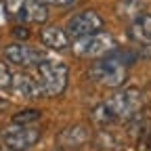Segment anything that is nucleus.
<instances>
[{
	"instance_id": "obj_15",
	"label": "nucleus",
	"mask_w": 151,
	"mask_h": 151,
	"mask_svg": "<svg viewBox=\"0 0 151 151\" xmlns=\"http://www.w3.org/2000/svg\"><path fill=\"white\" fill-rule=\"evenodd\" d=\"M42 4H46V6H69V4H73L76 0H40Z\"/></svg>"
},
{
	"instance_id": "obj_7",
	"label": "nucleus",
	"mask_w": 151,
	"mask_h": 151,
	"mask_svg": "<svg viewBox=\"0 0 151 151\" xmlns=\"http://www.w3.org/2000/svg\"><path fill=\"white\" fill-rule=\"evenodd\" d=\"M65 34L69 36V40H76V38H82V36H88V34H94L103 29V17L92 11V9H86V11H80L71 15L67 21H65Z\"/></svg>"
},
{
	"instance_id": "obj_14",
	"label": "nucleus",
	"mask_w": 151,
	"mask_h": 151,
	"mask_svg": "<svg viewBox=\"0 0 151 151\" xmlns=\"http://www.w3.org/2000/svg\"><path fill=\"white\" fill-rule=\"evenodd\" d=\"M137 151H151V130H147L145 134L141 132V137L137 141Z\"/></svg>"
},
{
	"instance_id": "obj_13",
	"label": "nucleus",
	"mask_w": 151,
	"mask_h": 151,
	"mask_svg": "<svg viewBox=\"0 0 151 151\" xmlns=\"http://www.w3.org/2000/svg\"><path fill=\"white\" fill-rule=\"evenodd\" d=\"M11 82H13V71L4 61H0V90L11 88Z\"/></svg>"
},
{
	"instance_id": "obj_4",
	"label": "nucleus",
	"mask_w": 151,
	"mask_h": 151,
	"mask_svg": "<svg viewBox=\"0 0 151 151\" xmlns=\"http://www.w3.org/2000/svg\"><path fill=\"white\" fill-rule=\"evenodd\" d=\"M42 137V128L36 124H17L11 122L0 130V145L9 151H27Z\"/></svg>"
},
{
	"instance_id": "obj_2",
	"label": "nucleus",
	"mask_w": 151,
	"mask_h": 151,
	"mask_svg": "<svg viewBox=\"0 0 151 151\" xmlns=\"http://www.w3.org/2000/svg\"><path fill=\"white\" fill-rule=\"evenodd\" d=\"M126 57H128V52L113 48L111 52L94 59V63L88 69V78L105 88L124 86V82L128 78V65L134 61V59H126Z\"/></svg>"
},
{
	"instance_id": "obj_10",
	"label": "nucleus",
	"mask_w": 151,
	"mask_h": 151,
	"mask_svg": "<svg viewBox=\"0 0 151 151\" xmlns=\"http://www.w3.org/2000/svg\"><path fill=\"white\" fill-rule=\"evenodd\" d=\"M40 40L46 48H52V50H63L69 46V36L59 25H44L40 29Z\"/></svg>"
},
{
	"instance_id": "obj_17",
	"label": "nucleus",
	"mask_w": 151,
	"mask_h": 151,
	"mask_svg": "<svg viewBox=\"0 0 151 151\" xmlns=\"http://www.w3.org/2000/svg\"><path fill=\"white\" fill-rule=\"evenodd\" d=\"M6 107H9V101H6V99H2V97H0V113H2V111H4Z\"/></svg>"
},
{
	"instance_id": "obj_6",
	"label": "nucleus",
	"mask_w": 151,
	"mask_h": 151,
	"mask_svg": "<svg viewBox=\"0 0 151 151\" xmlns=\"http://www.w3.org/2000/svg\"><path fill=\"white\" fill-rule=\"evenodd\" d=\"M4 11L19 25H29V23L42 25L48 17L46 4H42L40 0H4Z\"/></svg>"
},
{
	"instance_id": "obj_9",
	"label": "nucleus",
	"mask_w": 151,
	"mask_h": 151,
	"mask_svg": "<svg viewBox=\"0 0 151 151\" xmlns=\"http://www.w3.org/2000/svg\"><path fill=\"white\" fill-rule=\"evenodd\" d=\"M128 36L132 42L141 46H151V13H141L139 17L132 19L128 27Z\"/></svg>"
},
{
	"instance_id": "obj_16",
	"label": "nucleus",
	"mask_w": 151,
	"mask_h": 151,
	"mask_svg": "<svg viewBox=\"0 0 151 151\" xmlns=\"http://www.w3.org/2000/svg\"><path fill=\"white\" fill-rule=\"evenodd\" d=\"M15 36H17V38H23V40H25V38L29 36V32H27V27H23V25H17V27H15Z\"/></svg>"
},
{
	"instance_id": "obj_8",
	"label": "nucleus",
	"mask_w": 151,
	"mask_h": 151,
	"mask_svg": "<svg viewBox=\"0 0 151 151\" xmlns=\"http://www.w3.org/2000/svg\"><path fill=\"white\" fill-rule=\"evenodd\" d=\"M4 57V63H11V65H17V67H34L40 61L46 59V55L40 50V48H34L25 42H15V44H9L2 52Z\"/></svg>"
},
{
	"instance_id": "obj_18",
	"label": "nucleus",
	"mask_w": 151,
	"mask_h": 151,
	"mask_svg": "<svg viewBox=\"0 0 151 151\" xmlns=\"http://www.w3.org/2000/svg\"><path fill=\"white\" fill-rule=\"evenodd\" d=\"M55 151H63V149H55Z\"/></svg>"
},
{
	"instance_id": "obj_11",
	"label": "nucleus",
	"mask_w": 151,
	"mask_h": 151,
	"mask_svg": "<svg viewBox=\"0 0 151 151\" xmlns=\"http://www.w3.org/2000/svg\"><path fill=\"white\" fill-rule=\"evenodd\" d=\"M86 139H88V130H86L84 126H80V124L67 126L61 134H59V141H61L63 145H67V147H78V145H82Z\"/></svg>"
},
{
	"instance_id": "obj_1",
	"label": "nucleus",
	"mask_w": 151,
	"mask_h": 151,
	"mask_svg": "<svg viewBox=\"0 0 151 151\" xmlns=\"http://www.w3.org/2000/svg\"><path fill=\"white\" fill-rule=\"evenodd\" d=\"M143 92L134 86L118 88L107 101L92 109V122L97 126H109L116 122H130L134 120L143 109Z\"/></svg>"
},
{
	"instance_id": "obj_12",
	"label": "nucleus",
	"mask_w": 151,
	"mask_h": 151,
	"mask_svg": "<svg viewBox=\"0 0 151 151\" xmlns=\"http://www.w3.org/2000/svg\"><path fill=\"white\" fill-rule=\"evenodd\" d=\"M38 120H40V111L38 109H23L13 116V122H17V124H36Z\"/></svg>"
},
{
	"instance_id": "obj_3",
	"label": "nucleus",
	"mask_w": 151,
	"mask_h": 151,
	"mask_svg": "<svg viewBox=\"0 0 151 151\" xmlns=\"http://www.w3.org/2000/svg\"><path fill=\"white\" fill-rule=\"evenodd\" d=\"M32 78H34V86H36V97L52 99L65 92L67 82H69V69L65 63L46 57L44 61L34 65Z\"/></svg>"
},
{
	"instance_id": "obj_5",
	"label": "nucleus",
	"mask_w": 151,
	"mask_h": 151,
	"mask_svg": "<svg viewBox=\"0 0 151 151\" xmlns=\"http://www.w3.org/2000/svg\"><path fill=\"white\" fill-rule=\"evenodd\" d=\"M71 48H73V55L80 57V59H99V57H103L116 48V38L109 32L99 29L94 34L76 38Z\"/></svg>"
}]
</instances>
